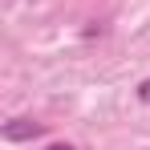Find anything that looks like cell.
Segmentation results:
<instances>
[{"instance_id":"cell-3","label":"cell","mask_w":150,"mask_h":150,"mask_svg":"<svg viewBox=\"0 0 150 150\" xmlns=\"http://www.w3.org/2000/svg\"><path fill=\"white\" fill-rule=\"evenodd\" d=\"M49 150H73V146H65V142H53V146Z\"/></svg>"},{"instance_id":"cell-2","label":"cell","mask_w":150,"mask_h":150,"mask_svg":"<svg viewBox=\"0 0 150 150\" xmlns=\"http://www.w3.org/2000/svg\"><path fill=\"white\" fill-rule=\"evenodd\" d=\"M138 101H146V105H150V77L142 81V85H138Z\"/></svg>"},{"instance_id":"cell-1","label":"cell","mask_w":150,"mask_h":150,"mask_svg":"<svg viewBox=\"0 0 150 150\" xmlns=\"http://www.w3.org/2000/svg\"><path fill=\"white\" fill-rule=\"evenodd\" d=\"M41 134H45V126L28 122V118H16V122L4 126V138H8V142H25V138H41Z\"/></svg>"}]
</instances>
